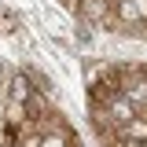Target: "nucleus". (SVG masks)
Segmentation results:
<instances>
[{"label":"nucleus","mask_w":147,"mask_h":147,"mask_svg":"<svg viewBox=\"0 0 147 147\" xmlns=\"http://www.w3.org/2000/svg\"><path fill=\"white\" fill-rule=\"evenodd\" d=\"M110 15H114V4L110 0H81L74 7V18L85 22V26H92V30H107Z\"/></svg>","instance_id":"f257e3e1"},{"label":"nucleus","mask_w":147,"mask_h":147,"mask_svg":"<svg viewBox=\"0 0 147 147\" xmlns=\"http://www.w3.org/2000/svg\"><path fill=\"white\" fill-rule=\"evenodd\" d=\"M30 96H33V85H30L26 70H11L7 85H4V99H11V103H26Z\"/></svg>","instance_id":"f03ea898"},{"label":"nucleus","mask_w":147,"mask_h":147,"mask_svg":"<svg viewBox=\"0 0 147 147\" xmlns=\"http://www.w3.org/2000/svg\"><path fill=\"white\" fill-rule=\"evenodd\" d=\"M81 144V136L74 132V129H63V132H44L40 136V147H77Z\"/></svg>","instance_id":"7ed1b4c3"},{"label":"nucleus","mask_w":147,"mask_h":147,"mask_svg":"<svg viewBox=\"0 0 147 147\" xmlns=\"http://www.w3.org/2000/svg\"><path fill=\"white\" fill-rule=\"evenodd\" d=\"M15 147H40V132H30V136H22Z\"/></svg>","instance_id":"20e7f679"},{"label":"nucleus","mask_w":147,"mask_h":147,"mask_svg":"<svg viewBox=\"0 0 147 147\" xmlns=\"http://www.w3.org/2000/svg\"><path fill=\"white\" fill-rule=\"evenodd\" d=\"M7 144H15V140H11V129H7V121L0 118V147H7Z\"/></svg>","instance_id":"39448f33"},{"label":"nucleus","mask_w":147,"mask_h":147,"mask_svg":"<svg viewBox=\"0 0 147 147\" xmlns=\"http://www.w3.org/2000/svg\"><path fill=\"white\" fill-rule=\"evenodd\" d=\"M7 77H11V66H7V59H0V92L7 85Z\"/></svg>","instance_id":"423d86ee"},{"label":"nucleus","mask_w":147,"mask_h":147,"mask_svg":"<svg viewBox=\"0 0 147 147\" xmlns=\"http://www.w3.org/2000/svg\"><path fill=\"white\" fill-rule=\"evenodd\" d=\"M59 4H63V7H66V11H74V7H77V4H81V0H59Z\"/></svg>","instance_id":"0eeeda50"},{"label":"nucleus","mask_w":147,"mask_h":147,"mask_svg":"<svg viewBox=\"0 0 147 147\" xmlns=\"http://www.w3.org/2000/svg\"><path fill=\"white\" fill-rule=\"evenodd\" d=\"M7 147H15V144H7Z\"/></svg>","instance_id":"6e6552de"},{"label":"nucleus","mask_w":147,"mask_h":147,"mask_svg":"<svg viewBox=\"0 0 147 147\" xmlns=\"http://www.w3.org/2000/svg\"><path fill=\"white\" fill-rule=\"evenodd\" d=\"M77 147H85V144H77Z\"/></svg>","instance_id":"1a4fd4ad"}]
</instances>
